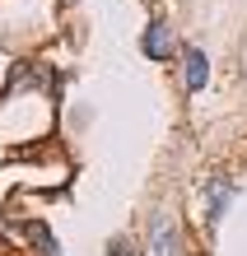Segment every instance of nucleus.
<instances>
[{
  "mask_svg": "<svg viewBox=\"0 0 247 256\" xmlns=\"http://www.w3.org/2000/svg\"><path fill=\"white\" fill-rule=\"evenodd\" d=\"M112 256H131V247L126 242H112Z\"/></svg>",
  "mask_w": 247,
  "mask_h": 256,
  "instance_id": "obj_3",
  "label": "nucleus"
},
{
  "mask_svg": "<svg viewBox=\"0 0 247 256\" xmlns=\"http://www.w3.org/2000/svg\"><path fill=\"white\" fill-rule=\"evenodd\" d=\"M145 52H149V56H168V28H163V24H149V33H145Z\"/></svg>",
  "mask_w": 247,
  "mask_h": 256,
  "instance_id": "obj_1",
  "label": "nucleus"
},
{
  "mask_svg": "<svg viewBox=\"0 0 247 256\" xmlns=\"http://www.w3.org/2000/svg\"><path fill=\"white\" fill-rule=\"evenodd\" d=\"M187 88H205V56L187 52Z\"/></svg>",
  "mask_w": 247,
  "mask_h": 256,
  "instance_id": "obj_2",
  "label": "nucleus"
}]
</instances>
